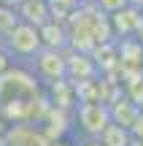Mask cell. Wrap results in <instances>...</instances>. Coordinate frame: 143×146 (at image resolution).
I'll list each match as a JSON object with an SVG mask.
<instances>
[{
    "instance_id": "6da1fadb",
    "label": "cell",
    "mask_w": 143,
    "mask_h": 146,
    "mask_svg": "<svg viewBox=\"0 0 143 146\" xmlns=\"http://www.w3.org/2000/svg\"><path fill=\"white\" fill-rule=\"evenodd\" d=\"M5 46H8L11 57H35V54L43 49L38 25H30V22L19 19L14 25V30L5 35Z\"/></svg>"
},
{
    "instance_id": "7a4b0ae2",
    "label": "cell",
    "mask_w": 143,
    "mask_h": 146,
    "mask_svg": "<svg viewBox=\"0 0 143 146\" xmlns=\"http://www.w3.org/2000/svg\"><path fill=\"white\" fill-rule=\"evenodd\" d=\"M111 108L103 106L100 100H92V103H81L78 106V127L84 130L86 138H97L108 125H111Z\"/></svg>"
},
{
    "instance_id": "3957f363",
    "label": "cell",
    "mask_w": 143,
    "mask_h": 146,
    "mask_svg": "<svg viewBox=\"0 0 143 146\" xmlns=\"http://www.w3.org/2000/svg\"><path fill=\"white\" fill-rule=\"evenodd\" d=\"M35 76L41 81H49V84H57L68 76V60L57 52V49H46L43 46L41 52L35 54V65H32Z\"/></svg>"
},
{
    "instance_id": "277c9868",
    "label": "cell",
    "mask_w": 143,
    "mask_h": 146,
    "mask_svg": "<svg viewBox=\"0 0 143 146\" xmlns=\"http://www.w3.org/2000/svg\"><path fill=\"white\" fill-rule=\"evenodd\" d=\"M97 138H100L103 146H132V133L119 122H111Z\"/></svg>"
},
{
    "instance_id": "5b68a950",
    "label": "cell",
    "mask_w": 143,
    "mask_h": 146,
    "mask_svg": "<svg viewBox=\"0 0 143 146\" xmlns=\"http://www.w3.org/2000/svg\"><path fill=\"white\" fill-rule=\"evenodd\" d=\"M124 5H127V0H97V8H100L103 14H116Z\"/></svg>"
},
{
    "instance_id": "8992f818",
    "label": "cell",
    "mask_w": 143,
    "mask_h": 146,
    "mask_svg": "<svg viewBox=\"0 0 143 146\" xmlns=\"http://www.w3.org/2000/svg\"><path fill=\"white\" fill-rule=\"evenodd\" d=\"M81 146H103V143H100V138H84Z\"/></svg>"
},
{
    "instance_id": "52a82bcc",
    "label": "cell",
    "mask_w": 143,
    "mask_h": 146,
    "mask_svg": "<svg viewBox=\"0 0 143 146\" xmlns=\"http://www.w3.org/2000/svg\"><path fill=\"white\" fill-rule=\"evenodd\" d=\"M51 146H76V143H70V141H62V138H57Z\"/></svg>"
},
{
    "instance_id": "ba28073f",
    "label": "cell",
    "mask_w": 143,
    "mask_h": 146,
    "mask_svg": "<svg viewBox=\"0 0 143 146\" xmlns=\"http://www.w3.org/2000/svg\"><path fill=\"white\" fill-rule=\"evenodd\" d=\"M86 3H97V0H86Z\"/></svg>"
}]
</instances>
